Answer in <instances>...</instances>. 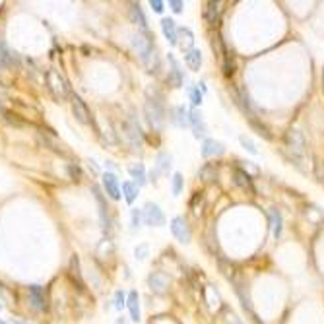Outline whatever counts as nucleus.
Here are the masks:
<instances>
[{
	"instance_id": "obj_1",
	"label": "nucleus",
	"mask_w": 324,
	"mask_h": 324,
	"mask_svg": "<svg viewBox=\"0 0 324 324\" xmlns=\"http://www.w3.org/2000/svg\"><path fill=\"white\" fill-rule=\"evenodd\" d=\"M132 49L138 53L140 60L150 68V72H158V54H156V45H154V37L148 31L136 33L132 37Z\"/></svg>"
},
{
	"instance_id": "obj_2",
	"label": "nucleus",
	"mask_w": 324,
	"mask_h": 324,
	"mask_svg": "<svg viewBox=\"0 0 324 324\" xmlns=\"http://www.w3.org/2000/svg\"><path fill=\"white\" fill-rule=\"evenodd\" d=\"M286 152L289 154V160L293 162V165L303 169L301 165L307 158V140H305L301 130H297V128L288 130V134H286Z\"/></svg>"
},
{
	"instance_id": "obj_3",
	"label": "nucleus",
	"mask_w": 324,
	"mask_h": 324,
	"mask_svg": "<svg viewBox=\"0 0 324 324\" xmlns=\"http://www.w3.org/2000/svg\"><path fill=\"white\" fill-rule=\"evenodd\" d=\"M144 111H146V119H148L150 126L158 132L163 130V126H165V105H163V95L160 91L154 90V97L148 93Z\"/></svg>"
},
{
	"instance_id": "obj_4",
	"label": "nucleus",
	"mask_w": 324,
	"mask_h": 324,
	"mask_svg": "<svg viewBox=\"0 0 324 324\" xmlns=\"http://www.w3.org/2000/svg\"><path fill=\"white\" fill-rule=\"evenodd\" d=\"M47 88L51 90V93L56 97V99H66L68 97V84L64 80V76L56 70H49L47 72Z\"/></svg>"
},
{
	"instance_id": "obj_5",
	"label": "nucleus",
	"mask_w": 324,
	"mask_h": 324,
	"mask_svg": "<svg viewBox=\"0 0 324 324\" xmlns=\"http://www.w3.org/2000/svg\"><path fill=\"white\" fill-rule=\"evenodd\" d=\"M125 134H126V138H128V142H130V146L134 148V150H142V146H144V136H142V128H140V125H138V121L134 119V117H128V121L125 123Z\"/></svg>"
},
{
	"instance_id": "obj_6",
	"label": "nucleus",
	"mask_w": 324,
	"mask_h": 324,
	"mask_svg": "<svg viewBox=\"0 0 324 324\" xmlns=\"http://www.w3.org/2000/svg\"><path fill=\"white\" fill-rule=\"evenodd\" d=\"M169 227H171L173 237H175L179 243L188 245V243L192 241V233H190V227H188V223L184 221V217H180V216L173 217L171 223H169Z\"/></svg>"
},
{
	"instance_id": "obj_7",
	"label": "nucleus",
	"mask_w": 324,
	"mask_h": 324,
	"mask_svg": "<svg viewBox=\"0 0 324 324\" xmlns=\"http://www.w3.org/2000/svg\"><path fill=\"white\" fill-rule=\"evenodd\" d=\"M142 216H144L146 225H150V227H163L165 225V214H163L162 208L158 204H154V202H148L144 206Z\"/></svg>"
},
{
	"instance_id": "obj_8",
	"label": "nucleus",
	"mask_w": 324,
	"mask_h": 324,
	"mask_svg": "<svg viewBox=\"0 0 324 324\" xmlns=\"http://www.w3.org/2000/svg\"><path fill=\"white\" fill-rule=\"evenodd\" d=\"M169 64H171V68H169V74H167V84L171 86V88H175V90H179V88H182V84H184V74H182V70H180V64H179V60L169 53Z\"/></svg>"
},
{
	"instance_id": "obj_9",
	"label": "nucleus",
	"mask_w": 324,
	"mask_h": 324,
	"mask_svg": "<svg viewBox=\"0 0 324 324\" xmlns=\"http://www.w3.org/2000/svg\"><path fill=\"white\" fill-rule=\"evenodd\" d=\"M169 286H171V280H169V276H167L165 272H152V274L148 276V288H150L154 293H158V295L167 293V291H169Z\"/></svg>"
},
{
	"instance_id": "obj_10",
	"label": "nucleus",
	"mask_w": 324,
	"mask_h": 324,
	"mask_svg": "<svg viewBox=\"0 0 324 324\" xmlns=\"http://www.w3.org/2000/svg\"><path fill=\"white\" fill-rule=\"evenodd\" d=\"M190 128H192V134L194 138H204L208 136V126H206V121H204V115L200 109H192L190 111Z\"/></svg>"
},
{
	"instance_id": "obj_11",
	"label": "nucleus",
	"mask_w": 324,
	"mask_h": 324,
	"mask_svg": "<svg viewBox=\"0 0 324 324\" xmlns=\"http://www.w3.org/2000/svg\"><path fill=\"white\" fill-rule=\"evenodd\" d=\"M169 121L177 128H186V126H190V111L184 105H177L169 111Z\"/></svg>"
},
{
	"instance_id": "obj_12",
	"label": "nucleus",
	"mask_w": 324,
	"mask_h": 324,
	"mask_svg": "<svg viewBox=\"0 0 324 324\" xmlns=\"http://www.w3.org/2000/svg\"><path fill=\"white\" fill-rule=\"evenodd\" d=\"M72 113H74V117L80 125H90L91 123V113H90L88 105L82 101L80 95H72Z\"/></svg>"
},
{
	"instance_id": "obj_13",
	"label": "nucleus",
	"mask_w": 324,
	"mask_h": 324,
	"mask_svg": "<svg viewBox=\"0 0 324 324\" xmlns=\"http://www.w3.org/2000/svg\"><path fill=\"white\" fill-rule=\"evenodd\" d=\"M200 154L204 160H210V158H219L225 154V146L219 142V140H214V138H206L202 142V148H200Z\"/></svg>"
},
{
	"instance_id": "obj_14",
	"label": "nucleus",
	"mask_w": 324,
	"mask_h": 324,
	"mask_svg": "<svg viewBox=\"0 0 324 324\" xmlns=\"http://www.w3.org/2000/svg\"><path fill=\"white\" fill-rule=\"evenodd\" d=\"M103 188H105V192H107V196L111 198V200H121V184H119V179H117V175L115 173H103Z\"/></svg>"
},
{
	"instance_id": "obj_15",
	"label": "nucleus",
	"mask_w": 324,
	"mask_h": 324,
	"mask_svg": "<svg viewBox=\"0 0 324 324\" xmlns=\"http://www.w3.org/2000/svg\"><path fill=\"white\" fill-rule=\"evenodd\" d=\"M233 182H235L239 188H243L245 192H251V194H254V192H256V188H254V184H252L251 175H249L247 171L239 169V167H235V169H233Z\"/></svg>"
},
{
	"instance_id": "obj_16",
	"label": "nucleus",
	"mask_w": 324,
	"mask_h": 324,
	"mask_svg": "<svg viewBox=\"0 0 324 324\" xmlns=\"http://www.w3.org/2000/svg\"><path fill=\"white\" fill-rule=\"evenodd\" d=\"M162 31H163V37L167 39L169 45H173V47L179 45V27H177L175 19H171V18H163Z\"/></svg>"
},
{
	"instance_id": "obj_17",
	"label": "nucleus",
	"mask_w": 324,
	"mask_h": 324,
	"mask_svg": "<svg viewBox=\"0 0 324 324\" xmlns=\"http://www.w3.org/2000/svg\"><path fill=\"white\" fill-rule=\"evenodd\" d=\"M171 165H173V158H171V154H167V152L158 154V158H156V171L152 169V173H150L152 180H156V179H158V175H167V173H169V169H171Z\"/></svg>"
},
{
	"instance_id": "obj_18",
	"label": "nucleus",
	"mask_w": 324,
	"mask_h": 324,
	"mask_svg": "<svg viewBox=\"0 0 324 324\" xmlns=\"http://www.w3.org/2000/svg\"><path fill=\"white\" fill-rule=\"evenodd\" d=\"M221 2H216V0H210L204 4V19L210 23V25H216L219 21V16H221Z\"/></svg>"
},
{
	"instance_id": "obj_19",
	"label": "nucleus",
	"mask_w": 324,
	"mask_h": 324,
	"mask_svg": "<svg viewBox=\"0 0 324 324\" xmlns=\"http://www.w3.org/2000/svg\"><path fill=\"white\" fill-rule=\"evenodd\" d=\"M128 16H130V21H132V23H136L138 27H142L144 31H148V19H146V16H144V10H142L140 2H130Z\"/></svg>"
},
{
	"instance_id": "obj_20",
	"label": "nucleus",
	"mask_w": 324,
	"mask_h": 324,
	"mask_svg": "<svg viewBox=\"0 0 324 324\" xmlns=\"http://www.w3.org/2000/svg\"><path fill=\"white\" fill-rule=\"evenodd\" d=\"M29 303L35 311H45L47 303H45V293L41 289V286H29Z\"/></svg>"
},
{
	"instance_id": "obj_21",
	"label": "nucleus",
	"mask_w": 324,
	"mask_h": 324,
	"mask_svg": "<svg viewBox=\"0 0 324 324\" xmlns=\"http://www.w3.org/2000/svg\"><path fill=\"white\" fill-rule=\"evenodd\" d=\"M126 307H128V313H130V321L132 323H140L142 313H140V295H138V291H130L128 293Z\"/></svg>"
},
{
	"instance_id": "obj_22",
	"label": "nucleus",
	"mask_w": 324,
	"mask_h": 324,
	"mask_svg": "<svg viewBox=\"0 0 324 324\" xmlns=\"http://www.w3.org/2000/svg\"><path fill=\"white\" fill-rule=\"evenodd\" d=\"M202 60H204V58H202V51L196 49V47L184 53V64H186L188 70H192V72H198V70H200Z\"/></svg>"
},
{
	"instance_id": "obj_23",
	"label": "nucleus",
	"mask_w": 324,
	"mask_h": 324,
	"mask_svg": "<svg viewBox=\"0 0 324 324\" xmlns=\"http://www.w3.org/2000/svg\"><path fill=\"white\" fill-rule=\"evenodd\" d=\"M270 225H272V233H274V239H280L282 237V231H284V216L278 208H272L270 210Z\"/></svg>"
},
{
	"instance_id": "obj_24",
	"label": "nucleus",
	"mask_w": 324,
	"mask_h": 324,
	"mask_svg": "<svg viewBox=\"0 0 324 324\" xmlns=\"http://www.w3.org/2000/svg\"><path fill=\"white\" fill-rule=\"evenodd\" d=\"M128 173H130V177L134 179V184L144 186V184L148 182V175H146V167H144V163H134V165H130Z\"/></svg>"
},
{
	"instance_id": "obj_25",
	"label": "nucleus",
	"mask_w": 324,
	"mask_h": 324,
	"mask_svg": "<svg viewBox=\"0 0 324 324\" xmlns=\"http://www.w3.org/2000/svg\"><path fill=\"white\" fill-rule=\"evenodd\" d=\"M179 47L186 53L190 49H194V33L188 27H180L179 29Z\"/></svg>"
},
{
	"instance_id": "obj_26",
	"label": "nucleus",
	"mask_w": 324,
	"mask_h": 324,
	"mask_svg": "<svg viewBox=\"0 0 324 324\" xmlns=\"http://www.w3.org/2000/svg\"><path fill=\"white\" fill-rule=\"evenodd\" d=\"M138 190H140V186L134 184L132 180H125L123 182V194H125V200L128 204H134V200L138 198Z\"/></svg>"
},
{
	"instance_id": "obj_27",
	"label": "nucleus",
	"mask_w": 324,
	"mask_h": 324,
	"mask_svg": "<svg viewBox=\"0 0 324 324\" xmlns=\"http://www.w3.org/2000/svg\"><path fill=\"white\" fill-rule=\"evenodd\" d=\"M198 177H200L202 180H206V182L217 180V167H216V165H212V163H206V165H202V167H200Z\"/></svg>"
},
{
	"instance_id": "obj_28",
	"label": "nucleus",
	"mask_w": 324,
	"mask_h": 324,
	"mask_svg": "<svg viewBox=\"0 0 324 324\" xmlns=\"http://www.w3.org/2000/svg\"><path fill=\"white\" fill-rule=\"evenodd\" d=\"M70 278H72L74 284L78 282V288H80V289L84 288L82 274H80V260H78V256H72V260H70Z\"/></svg>"
},
{
	"instance_id": "obj_29",
	"label": "nucleus",
	"mask_w": 324,
	"mask_h": 324,
	"mask_svg": "<svg viewBox=\"0 0 324 324\" xmlns=\"http://www.w3.org/2000/svg\"><path fill=\"white\" fill-rule=\"evenodd\" d=\"M188 97H190V103H192L194 107H198V105L202 103L204 93H202V90H200V84H192V86H188Z\"/></svg>"
},
{
	"instance_id": "obj_30",
	"label": "nucleus",
	"mask_w": 324,
	"mask_h": 324,
	"mask_svg": "<svg viewBox=\"0 0 324 324\" xmlns=\"http://www.w3.org/2000/svg\"><path fill=\"white\" fill-rule=\"evenodd\" d=\"M182 188H184V177H182V173H175L173 179H171V190H173V196H180Z\"/></svg>"
},
{
	"instance_id": "obj_31",
	"label": "nucleus",
	"mask_w": 324,
	"mask_h": 324,
	"mask_svg": "<svg viewBox=\"0 0 324 324\" xmlns=\"http://www.w3.org/2000/svg\"><path fill=\"white\" fill-rule=\"evenodd\" d=\"M93 192H95V200H97V204H99V214H101V223H103V227H107V223H109V208H105V204H103V196L99 194V190L97 188H93Z\"/></svg>"
},
{
	"instance_id": "obj_32",
	"label": "nucleus",
	"mask_w": 324,
	"mask_h": 324,
	"mask_svg": "<svg viewBox=\"0 0 324 324\" xmlns=\"http://www.w3.org/2000/svg\"><path fill=\"white\" fill-rule=\"evenodd\" d=\"M14 64V54L10 53V49L0 41V66H12Z\"/></svg>"
},
{
	"instance_id": "obj_33",
	"label": "nucleus",
	"mask_w": 324,
	"mask_h": 324,
	"mask_svg": "<svg viewBox=\"0 0 324 324\" xmlns=\"http://www.w3.org/2000/svg\"><path fill=\"white\" fill-rule=\"evenodd\" d=\"M239 144L243 146V150H247L249 154H252V156H258V148H256V144L247 136V134H241L239 136Z\"/></svg>"
},
{
	"instance_id": "obj_34",
	"label": "nucleus",
	"mask_w": 324,
	"mask_h": 324,
	"mask_svg": "<svg viewBox=\"0 0 324 324\" xmlns=\"http://www.w3.org/2000/svg\"><path fill=\"white\" fill-rule=\"evenodd\" d=\"M130 219H132V227H134V229H138V227L142 225L144 216H142V212H140L138 208H132V210H130Z\"/></svg>"
},
{
	"instance_id": "obj_35",
	"label": "nucleus",
	"mask_w": 324,
	"mask_h": 324,
	"mask_svg": "<svg viewBox=\"0 0 324 324\" xmlns=\"http://www.w3.org/2000/svg\"><path fill=\"white\" fill-rule=\"evenodd\" d=\"M125 305H126V297H125V293H123V291H117V293H115V309L121 311Z\"/></svg>"
},
{
	"instance_id": "obj_36",
	"label": "nucleus",
	"mask_w": 324,
	"mask_h": 324,
	"mask_svg": "<svg viewBox=\"0 0 324 324\" xmlns=\"http://www.w3.org/2000/svg\"><path fill=\"white\" fill-rule=\"evenodd\" d=\"M148 252H150V249H148L146 245H140V247H136V251H134V254H136L138 260H144V258L148 256Z\"/></svg>"
},
{
	"instance_id": "obj_37",
	"label": "nucleus",
	"mask_w": 324,
	"mask_h": 324,
	"mask_svg": "<svg viewBox=\"0 0 324 324\" xmlns=\"http://www.w3.org/2000/svg\"><path fill=\"white\" fill-rule=\"evenodd\" d=\"M169 8H171L175 14H180L182 8H184V4H182L180 0H169Z\"/></svg>"
},
{
	"instance_id": "obj_38",
	"label": "nucleus",
	"mask_w": 324,
	"mask_h": 324,
	"mask_svg": "<svg viewBox=\"0 0 324 324\" xmlns=\"http://www.w3.org/2000/svg\"><path fill=\"white\" fill-rule=\"evenodd\" d=\"M68 173H70V177H72L74 180H80V179H82L80 169H78V167H74V165H68Z\"/></svg>"
},
{
	"instance_id": "obj_39",
	"label": "nucleus",
	"mask_w": 324,
	"mask_h": 324,
	"mask_svg": "<svg viewBox=\"0 0 324 324\" xmlns=\"http://www.w3.org/2000/svg\"><path fill=\"white\" fill-rule=\"evenodd\" d=\"M150 6H152V10H154L156 14H162L163 10H165V8H163L165 4H163L162 0H152V2H150Z\"/></svg>"
},
{
	"instance_id": "obj_40",
	"label": "nucleus",
	"mask_w": 324,
	"mask_h": 324,
	"mask_svg": "<svg viewBox=\"0 0 324 324\" xmlns=\"http://www.w3.org/2000/svg\"><path fill=\"white\" fill-rule=\"evenodd\" d=\"M317 179H319L321 184H324V163H319V165H317Z\"/></svg>"
},
{
	"instance_id": "obj_41",
	"label": "nucleus",
	"mask_w": 324,
	"mask_h": 324,
	"mask_svg": "<svg viewBox=\"0 0 324 324\" xmlns=\"http://www.w3.org/2000/svg\"><path fill=\"white\" fill-rule=\"evenodd\" d=\"M0 324H6V323H4V321H0Z\"/></svg>"
},
{
	"instance_id": "obj_42",
	"label": "nucleus",
	"mask_w": 324,
	"mask_h": 324,
	"mask_svg": "<svg viewBox=\"0 0 324 324\" xmlns=\"http://www.w3.org/2000/svg\"><path fill=\"white\" fill-rule=\"evenodd\" d=\"M0 309H2V307H0Z\"/></svg>"
}]
</instances>
